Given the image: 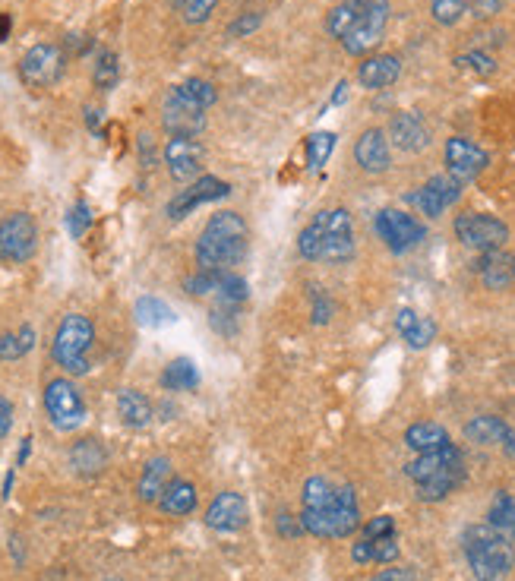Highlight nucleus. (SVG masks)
<instances>
[{
  "mask_svg": "<svg viewBox=\"0 0 515 581\" xmlns=\"http://www.w3.org/2000/svg\"><path fill=\"white\" fill-rule=\"evenodd\" d=\"M247 256V222L237 212H215L200 240H196V266L212 272H231Z\"/></svg>",
  "mask_w": 515,
  "mask_h": 581,
  "instance_id": "obj_1",
  "label": "nucleus"
},
{
  "mask_svg": "<svg viewBox=\"0 0 515 581\" xmlns=\"http://www.w3.org/2000/svg\"><path fill=\"white\" fill-rule=\"evenodd\" d=\"M297 250L313 263H345L354 256V231L348 209H323L297 234Z\"/></svg>",
  "mask_w": 515,
  "mask_h": 581,
  "instance_id": "obj_2",
  "label": "nucleus"
},
{
  "mask_svg": "<svg viewBox=\"0 0 515 581\" xmlns=\"http://www.w3.org/2000/svg\"><path fill=\"white\" fill-rule=\"evenodd\" d=\"M465 559L474 581H506L515 566V540L503 537L497 528L471 525L462 537Z\"/></svg>",
  "mask_w": 515,
  "mask_h": 581,
  "instance_id": "obj_3",
  "label": "nucleus"
},
{
  "mask_svg": "<svg viewBox=\"0 0 515 581\" xmlns=\"http://www.w3.org/2000/svg\"><path fill=\"white\" fill-rule=\"evenodd\" d=\"M95 342V326L83 313H67L54 332L51 357L67 376H86L89 373V351Z\"/></svg>",
  "mask_w": 515,
  "mask_h": 581,
  "instance_id": "obj_4",
  "label": "nucleus"
},
{
  "mask_svg": "<svg viewBox=\"0 0 515 581\" xmlns=\"http://www.w3.org/2000/svg\"><path fill=\"white\" fill-rule=\"evenodd\" d=\"M345 4L351 7L354 19L348 35L342 38V48L354 57H364L383 42L389 23V0H345Z\"/></svg>",
  "mask_w": 515,
  "mask_h": 581,
  "instance_id": "obj_5",
  "label": "nucleus"
},
{
  "mask_svg": "<svg viewBox=\"0 0 515 581\" xmlns=\"http://www.w3.org/2000/svg\"><path fill=\"white\" fill-rule=\"evenodd\" d=\"M45 411L51 417L54 430L61 433H70L86 424V402L67 376H57L45 386Z\"/></svg>",
  "mask_w": 515,
  "mask_h": 581,
  "instance_id": "obj_6",
  "label": "nucleus"
},
{
  "mask_svg": "<svg viewBox=\"0 0 515 581\" xmlns=\"http://www.w3.org/2000/svg\"><path fill=\"white\" fill-rule=\"evenodd\" d=\"M455 237L462 240L468 250L490 253V250H503L509 240L506 222H500L497 215L487 212H462L455 218Z\"/></svg>",
  "mask_w": 515,
  "mask_h": 581,
  "instance_id": "obj_7",
  "label": "nucleus"
},
{
  "mask_svg": "<svg viewBox=\"0 0 515 581\" xmlns=\"http://www.w3.org/2000/svg\"><path fill=\"white\" fill-rule=\"evenodd\" d=\"M67 70V54L64 48L57 45H32L23 60H19V76H23V83L32 86V89H48L54 83H61V76Z\"/></svg>",
  "mask_w": 515,
  "mask_h": 581,
  "instance_id": "obj_8",
  "label": "nucleus"
},
{
  "mask_svg": "<svg viewBox=\"0 0 515 581\" xmlns=\"http://www.w3.org/2000/svg\"><path fill=\"white\" fill-rule=\"evenodd\" d=\"M38 247V225L29 212L0 218V263H26Z\"/></svg>",
  "mask_w": 515,
  "mask_h": 581,
  "instance_id": "obj_9",
  "label": "nucleus"
},
{
  "mask_svg": "<svg viewBox=\"0 0 515 581\" xmlns=\"http://www.w3.org/2000/svg\"><path fill=\"white\" fill-rule=\"evenodd\" d=\"M162 127L168 136H200L206 130V108L196 105L181 86H174L162 108Z\"/></svg>",
  "mask_w": 515,
  "mask_h": 581,
  "instance_id": "obj_10",
  "label": "nucleus"
},
{
  "mask_svg": "<svg viewBox=\"0 0 515 581\" xmlns=\"http://www.w3.org/2000/svg\"><path fill=\"white\" fill-rule=\"evenodd\" d=\"M376 234H380V240L392 253H408L421 244L427 231L414 215L399 209H383L376 215Z\"/></svg>",
  "mask_w": 515,
  "mask_h": 581,
  "instance_id": "obj_11",
  "label": "nucleus"
},
{
  "mask_svg": "<svg viewBox=\"0 0 515 581\" xmlns=\"http://www.w3.org/2000/svg\"><path fill=\"white\" fill-rule=\"evenodd\" d=\"M228 193H231L228 180H219V177H196L187 190H181L165 206V215L171 218V222H181V218L193 215L200 206L215 203V199H225Z\"/></svg>",
  "mask_w": 515,
  "mask_h": 581,
  "instance_id": "obj_12",
  "label": "nucleus"
},
{
  "mask_svg": "<svg viewBox=\"0 0 515 581\" xmlns=\"http://www.w3.org/2000/svg\"><path fill=\"white\" fill-rule=\"evenodd\" d=\"M162 158L168 165V174L177 180V184H190V180H196L203 171L206 149L196 143L193 136H171L162 149Z\"/></svg>",
  "mask_w": 515,
  "mask_h": 581,
  "instance_id": "obj_13",
  "label": "nucleus"
},
{
  "mask_svg": "<svg viewBox=\"0 0 515 581\" xmlns=\"http://www.w3.org/2000/svg\"><path fill=\"white\" fill-rule=\"evenodd\" d=\"M459 196H462L459 180L452 174H440V177H430L418 193H411L408 203L427 218H440L449 206L459 203Z\"/></svg>",
  "mask_w": 515,
  "mask_h": 581,
  "instance_id": "obj_14",
  "label": "nucleus"
},
{
  "mask_svg": "<svg viewBox=\"0 0 515 581\" xmlns=\"http://www.w3.org/2000/svg\"><path fill=\"white\" fill-rule=\"evenodd\" d=\"M487 162H490L487 152L465 136H452L446 143V168L459 184H468V180L478 177L487 168Z\"/></svg>",
  "mask_w": 515,
  "mask_h": 581,
  "instance_id": "obj_15",
  "label": "nucleus"
},
{
  "mask_svg": "<svg viewBox=\"0 0 515 581\" xmlns=\"http://www.w3.org/2000/svg\"><path fill=\"white\" fill-rule=\"evenodd\" d=\"M206 525L212 531H222V534L241 531L247 525V499L234 490L219 493L206 509Z\"/></svg>",
  "mask_w": 515,
  "mask_h": 581,
  "instance_id": "obj_16",
  "label": "nucleus"
},
{
  "mask_svg": "<svg viewBox=\"0 0 515 581\" xmlns=\"http://www.w3.org/2000/svg\"><path fill=\"white\" fill-rule=\"evenodd\" d=\"M389 143L402 152H424L430 146V127L418 111H399L389 120Z\"/></svg>",
  "mask_w": 515,
  "mask_h": 581,
  "instance_id": "obj_17",
  "label": "nucleus"
},
{
  "mask_svg": "<svg viewBox=\"0 0 515 581\" xmlns=\"http://www.w3.org/2000/svg\"><path fill=\"white\" fill-rule=\"evenodd\" d=\"M354 162L361 165L367 174H383L389 171L392 162V149H389V136L383 130H364L361 139L354 143Z\"/></svg>",
  "mask_w": 515,
  "mask_h": 581,
  "instance_id": "obj_18",
  "label": "nucleus"
},
{
  "mask_svg": "<svg viewBox=\"0 0 515 581\" xmlns=\"http://www.w3.org/2000/svg\"><path fill=\"white\" fill-rule=\"evenodd\" d=\"M465 436L471 439V443H478V446H503L509 455H515V436L512 430L503 424L500 417H493V414H481V417H474L465 424Z\"/></svg>",
  "mask_w": 515,
  "mask_h": 581,
  "instance_id": "obj_19",
  "label": "nucleus"
},
{
  "mask_svg": "<svg viewBox=\"0 0 515 581\" xmlns=\"http://www.w3.org/2000/svg\"><path fill=\"white\" fill-rule=\"evenodd\" d=\"M478 275H481L484 288H490V291H506L515 282V256L506 253V250L481 253V259H478Z\"/></svg>",
  "mask_w": 515,
  "mask_h": 581,
  "instance_id": "obj_20",
  "label": "nucleus"
},
{
  "mask_svg": "<svg viewBox=\"0 0 515 581\" xmlns=\"http://www.w3.org/2000/svg\"><path fill=\"white\" fill-rule=\"evenodd\" d=\"M462 462V452L455 449L452 443L443 446V449H433V452H421L418 458H411V462L405 465V474L414 480V484H424V480H430L433 474H440L452 465Z\"/></svg>",
  "mask_w": 515,
  "mask_h": 581,
  "instance_id": "obj_21",
  "label": "nucleus"
},
{
  "mask_svg": "<svg viewBox=\"0 0 515 581\" xmlns=\"http://www.w3.org/2000/svg\"><path fill=\"white\" fill-rule=\"evenodd\" d=\"M402 76V60L395 54H376V57H367L364 64L358 67V83L364 89H386L392 86L395 79Z\"/></svg>",
  "mask_w": 515,
  "mask_h": 581,
  "instance_id": "obj_22",
  "label": "nucleus"
},
{
  "mask_svg": "<svg viewBox=\"0 0 515 581\" xmlns=\"http://www.w3.org/2000/svg\"><path fill=\"white\" fill-rule=\"evenodd\" d=\"M329 518L335 528V540L351 537L361 528V509H358V496L351 487H335V503L329 506Z\"/></svg>",
  "mask_w": 515,
  "mask_h": 581,
  "instance_id": "obj_23",
  "label": "nucleus"
},
{
  "mask_svg": "<svg viewBox=\"0 0 515 581\" xmlns=\"http://www.w3.org/2000/svg\"><path fill=\"white\" fill-rule=\"evenodd\" d=\"M351 559L358 566H370V563H395L399 559V537H361L358 544H351Z\"/></svg>",
  "mask_w": 515,
  "mask_h": 581,
  "instance_id": "obj_24",
  "label": "nucleus"
},
{
  "mask_svg": "<svg viewBox=\"0 0 515 581\" xmlns=\"http://www.w3.org/2000/svg\"><path fill=\"white\" fill-rule=\"evenodd\" d=\"M70 468L79 477H98L108 468V449L98 439H79L70 449Z\"/></svg>",
  "mask_w": 515,
  "mask_h": 581,
  "instance_id": "obj_25",
  "label": "nucleus"
},
{
  "mask_svg": "<svg viewBox=\"0 0 515 581\" xmlns=\"http://www.w3.org/2000/svg\"><path fill=\"white\" fill-rule=\"evenodd\" d=\"M171 484V458L155 455L146 462L140 484H136V493H140L143 503H158V496L165 493V487Z\"/></svg>",
  "mask_w": 515,
  "mask_h": 581,
  "instance_id": "obj_26",
  "label": "nucleus"
},
{
  "mask_svg": "<svg viewBox=\"0 0 515 581\" xmlns=\"http://www.w3.org/2000/svg\"><path fill=\"white\" fill-rule=\"evenodd\" d=\"M117 414L130 430H146L152 424V402L136 389L117 392Z\"/></svg>",
  "mask_w": 515,
  "mask_h": 581,
  "instance_id": "obj_27",
  "label": "nucleus"
},
{
  "mask_svg": "<svg viewBox=\"0 0 515 581\" xmlns=\"http://www.w3.org/2000/svg\"><path fill=\"white\" fill-rule=\"evenodd\" d=\"M465 480V462L452 465L440 474H433L430 480H424V484H414L418 487V499H424V503H440V499H446L455 487H459Z\"/></svg>",
  "mask_w": 515,
  "mask_h": 581,
  "instance_id": "obj_28",
  "label": "nucleus"
},
{
  "mask_svg": "<svg viewBox=\"0 0 515 581\" xmlns=\"http://www.w3.org/2000/svg\"><path fill=\"white\" fill-rule=\"evenodd\" d=\"M196 503H200V496H196V487L190 480H171L165 493L158 496V509L165 515H190Z\"/></svg>",
  "mask_w": 515,
  "mask_h": 581,
  "instance_id": "obj_29",
  "label": "nucleus"
},
{
  "mask_svg": "<svg viewBox=\"0 0 515 581\" xmlns=\"http://www.w3.org/2000/svg\"><path fill=\"white\" fill-rule=\"evenodd\" d=\"M405 446L414 449V452H433V449H443L449 446V433L446 427L440 424H430V420H424V424H411L405 430Z\"/></svg>",
  "mask_w": 515,
  "mask_h": 581,
  "instance_id": "obj_30",
  "label": "nucleus"
},
{
  "mask_svg": "<svg viewBox=\"0 0 515 581\" xmlns=\"http://www.w3.org/2000/svg\"><path fill=\"white\" fill-rule=\"evenodd\" d=\"M200 386V370L190 357H174L162 373V389L168 392H193Z\"/></svg>",
  "mask_w": 515,
  "mask_h": 581,
  "instance_id": "obj_31",
  "label": "nucleus"
},
{
  "mask_svg": "<svg viewBox=\"0 0 515 581\" xmlns=\"http://www.w3.org/2000/svg\"><path fill=\"white\" fill-rule=\"evenodd\" d=\"M133 313H136V323L146 326V329H162V326L174 323V310L158 297H140L136 300Z\"/></svg>",
  "mask_w": 515,
  "mask_h": 581,
  "instance_id": "obj_32",
  "label": "nucleus"
},
{
  "mask_svg": "<svg viewBox=\"0 0 515 581\" xmlns=\"http://www.w3.org/2000/svg\"><path fill=\"white\" fill-rule=\"evenodd\" d=\"M487 525L497 528L503 537L515 540V499L506 490H500L497 496H493L490 512H487Z\"/></svg>",
  "mask_w": 515,
  "mask_h": 581,
  "instance_id": "obj_33",
  "label": "nucleus"
},
{
  "mask_svg": "<svg viewBox=\"0 0 515 581\" xmlns=\"http://www.w3.org/2000/svg\"><path fill=\"white\" fill-rule=\"evenodd\" d=\"M121 79V64H117V54L114 51H98L95 57V67H92V83L98 92H111Z\"/></svg>",
  "mask_w": 515,
  "mask_h": 581,
  "instance_id": "obj_34",
  "label": "nucleus"
},
{
  "mask_svg": "<svg viewBox=\"0 0 515 581\" xmlns=\"http://www.w3.org/2000/svg\"><path fill=\"white\" fill-rule=\"evenodd\" d=\"M247 282L241 275H234V272H225L222 278V285L219 291H215V307H228V310H241L244 307V300H247Z\"/></svg>",
  "mask_w": 515,
  "mask_h": 581,
  "instance_id": "obj_35",
  "label": "nucleus"
},
{
  "mask_svg": "<svg viewBox=\"0 0 515 581\" xmlns=\"http://www.w3.org/2000/svg\"><path fill=\"white\" fill-rule=\"evenodd\" d=\"M335 503V484L329 477H307L304 509H329Z\"/></svg>",
  "mask_w": 515,
  "mask_h": 581,
  "instance_id": "obj_36",
  "label": "nucleus"
},
{
  "mask_svg": "<svg viewBox=\"0 0 515 581\" xmlns=\"http://www.w3.org/2000/svg\"><path fill=\"white\" fill-rule=\"evenodd\" d=\"M304 149H307V168L310 171H320L329 162L332 149H335V133H326V130L323 133H310Z\"/></svg>",
  "mask_w": 515,
  "mask_h": 581,
  "instance_id": "obj_37",
  "label": "nucleus"
},
{
  "mask_svg": "<svg viewBox=\"0 0 515 581\" xmlns=\"http://www.w3.org/2000/svg\"><path fill=\"white\" fill-rule=\"evenodd\" d=\"M174 13L184 19V23L190 26H200L206 23V19L215 13V7H219V0H171Z\"/></svg>",
  "mask_w": 515,
  "mask_h": 581,
  "instance_id": "obj_38",
  "label": "nucleus"
},
{
  "mask_svg": "<svg viewBox=\"0 0 515 581\" xmlns=\"http://www.w3.org/2000/svg\"><path fill=\"white\" fill-rule=\"evenodd\" d=\"M35 345V329L32 326H23L13 335H4L0 338V360H19L23 354H29Z\"/></svg>",
  "mask_w": 515,
  "mask_h": 581,
  "instance_id": "obj_39",
  "label": "nucleus"
},
{
  "mask_svg": "<svg viewBox=\"0 0 515 581\" xmlns=\"http://www.w3.org/2000/svg\"><path fill=\"white\" fill-rule=\"evenodd\" d=\"M430 10L440 26H455L471 10V0H433Z\"/></svg>",
  "mask_w": 515,
  "mask_h": 581,
  "instance_id": "obj_40",
  "label": "nucleus"
},
{
  "mask_svg": "<svg viewBox=\"0 0 515 581\" xmlns=\"http://www.w3.org/2000/svg\"><path fill=\"white\" fill-rule=\"evenodd\" d=\"M222 278H225V272H212V269H196L187 282H184V288H187V294H196V297H203V294H215L219 291V285H222Z\"/></svg>",
  "mask_w": 515,
  "mask_h": 581,
  "instance_id": "obj_41",
  "label": "nucleus"
},
{
  "mask_svg": "<svg viewBox=\"0 0 515 581\" xmlns=\"http://www.w3.org/2000/svg\"><path fill=\"white\" fill-rule=\"evenodd\" d=\"M181 89L193 98L196 105H203V108H212L215 102H219V92H215V86L209 83V79L193 76V79H187V83H181Z\"/></svg>",
  "mask_w": 515,
  "mask_h": 581,
  "instance_id": "obj_42",
  "label": "nucleus"
},
{
  "mask_svg": "<svg viewBox=\"0 0 515 581\" xmlns=\"http://www.w3.org/2000/svg\"><path fill=\"white\" fill-rule=\"evenodd\" d=\"M433 335H437V323H433V319H427V316H418V319H414V326L402 338H405L411 348H427L433 342Z\"/></svg>",
  "mask_w": 515,
  "mask_h": 581,
  "instance_id": "obj_43",
  "label": "nucleus"
},
{
  "mask_svg": "<svg viewBox=\"0 0 515 581\" xmlns=\"http://www.w3.org/2000/svg\"><path fill=\"white\" fill-rule=\"evenodd\" d=\"M67 231H70V237H86V231L92 228V209H89V203H83V199H79V203L67 212Z\"/></svg>",
  "mask_w": 515,
  "mask_h": 581,
  "instance_id": "obj_44",
  "label": "nucleus"
},
{
  "mask_svg": "<svg viewBox=\"0 0 515 581\" xmlns=\"http://www.w3.org/2000/svg\"><path fill=\"white\" fill-rule=\"evenodd\" d=\"M455 64L471 70V73H478V76H490L493 70H497V60H493L490 54L484 51H468V54H459L455 57Z\"/></svg>",
  "mask_w": 515,
  "mask_h": 581,
  "instance_id": "obj_45",
  "label": "nucleus"
},
{
  "mask_svg": "<svg viewBox=\"0 0 515 581\" xmlns=\"http://www.w3.org/2000/svg\"><path fill=\"white\" fill-rule=\"evenodd\" d=\"M263 26V13H244V16H237L234 23L228 26V38H241V35H250Z\"/></svg>",
  "mask_w": 515,
  "mask_h": 581,
  "instance_id": "obj_46",
  "label": "nucleus"
},
{
  "mask_svg": "<svg viewBox=\"0 0 515 581\" xmlns=\"http://www.w3.org/2000/svg\"><path fill=\"white\" fill-rule=\"evenodd\" d=\"M395 534V518L392 515H376L364 525V537H389Z\"/></svg>",
  "mask_w": 515,
  "mask_h": 581,
  "instance_id": "obj_47",
  "label": "nucleus"
},
{
  "mask_svg": "<svg viewBox=\"0 0 515 581\" xmlns=\"http://www.w3.org/2000/svg\"><path fill=\"white\" fill-rule=\"evenodd\" d=\"M503 7H506V0H471V16L490 19V16H497Z\"/></svg>",
  "mask_w": 515,
  "mask_h": 581,
  "instance_id": "obj_48",
  "label": "nucleus"
},
{
  "mask_svg": "<svg viewBox=\"0 0 515 581\" xmlns=\"http://www.w3.org/2000/svg\"><path fill=\"white\" fill-rule=\"evenodd\" d=\"M329 316H332L329 297H326V294H320V297L313 294V323H316V326H320V323H329Z\"/></svg>",
  "mask_w": 515,
  "mask_h": 581,
  "instance_id": "obj_49",
  "label": "nucleus"
},
{
  "mask_svg": "<svg viewBox=\"0 0 515 581\" xmlns=\"http://www.w3.org/2000/svg\"><path fill=\"white\" fill-rule=\"evenodd\" d=\"M10 427H13V405L0 395V439H7Z\"/></svg>",
  "mask_w": 515,
  "mask_h": 581,
  "instance_id": "obj_50",
  "label": "nucleus"
},
{
  "mask_svg": "<svg viewBox=\"0 0 515 581\" xmlns=\"http://www.w3.org/2000/svg\"><path fill=\"white\" fill-rule=\"evenodd\" d=\"M279 531L285 534V537H297L304 531V525H301V518H291L288 512H282L279 515Z\"/></svg>",
  "mask_w": 515,
  "mask_h": 581,
  "instance_id": "obj_51",
  "label": "nucleus"
},
{
  "mask_svg": "<svg viewBox=\"0 0 515 581\" xmlns=\"http://www.w3.org/2000/svg\"><path fill=\"white\" fill-rule=\"evenodd\" d=\"M414 319H418V313H414V310H399V313H395V329H399V335H405L411 326H414Z\"/></svg>",
  "mask_w": 515,
  "mask_h": 581,
  "instance_id": "obj_52",
  "label": "nucleus"
},
{
  "mask_svg": "<svg viewBox=\"0 0 515 581\" xmlns=\"http://www.w3.org/2000/svg\"><path fill=\"white\" fill-rule=\"evenodd\" d=\"M345 102H348V83L342 79V83L335 86V92H332V102H329V105H345Z\"/></svg>",
  "mask_w": 515,
  "mask_h": 581,
  "instance_id": "obj_53",
  "label": "nucleus"
},
{
  "mask_svg": "<svg viewBox=\"0 0 515 581\" xmlns=\"http://www.w3.org/2000/svg\"><path fill=\"white\" fill-rule=\"evenodd\" d=\"M10 29H13V16L10 13H0V42H7Z\"/></svg>",
  "mask_w": 515,
  "mask_h": 581,
  "instance_id": "obj_54",
  "label": "nucleus"
},
{
  "mask_svg": "<svg viewBox=\"0 0 515 581\" xmlns=\"http://www.w3.org/2000/svg\"><path fill=\"white\" fill-rule=\"evenodd\" d=\"M370 581H405V575H402V572H395V569H389V572H380V575L370 578Z\"/></svg>",
  "mask_w": 515,
  "mask_h": 581,
  "instance_id": "obj_55",
  "label": "nucleus"
},
{
  "mask_svg": "<svg viewBox=\"0 0 515 581\" xmlns=\"http://www.w3.org/2000/svg\"><path fill=\"white\" fill-rule=\"evenodd\" d=\"M98 120H102V111H98V108H89V111H86V124H89V130H98Z\"/></svg>",
  "mask_w": 515,
  "mask_h": 581,
  "instance_id": "obj_56",
  "label": "nucleus"
},
{
  "mask_svg": "<svg viewBox=\"0 0 515 581\" xmlns=\"http://www.w3.org/2000/svg\"><path fill=\"white\" fill-rule=\"evenodd\" d=\"M29 449H32V439L26 436V439H23V449H19V458H16V465H26V458H29Z\"/></svg>",
  "mask_w": 515,
  "mask_h": 581,
  "instance_id": "obj_57",
  "label": "nucleus"
}]
</instances>
